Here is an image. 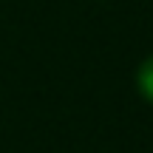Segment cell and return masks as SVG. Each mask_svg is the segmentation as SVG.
Returning <instances> with one entry per match:
<instances>
[{"label":"cell","instance_id":"1","mask_svg":"<svg viewBox=\"0 0 153 153\" xmlns=\"http://www.w3.org/2000/svg\"><path fill=\"white\" fill-rule=\"evenodd\" d=\"M136 88L145 99L153 105V54H148L136 68Z\"/></svg>","mask_w":153,"mask_h":153}]
</instances>
